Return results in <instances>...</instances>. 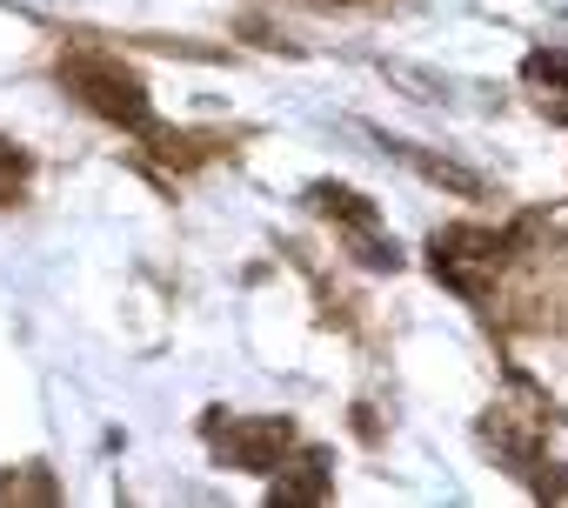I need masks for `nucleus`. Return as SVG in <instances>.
I'll use <instances>...</instances> for the list:
<instances>
[{
	"instance_id": "f257e3e1",
	"label": "nucleus",
	"mask_w": 568,
	"mask_h": 508,
	"mask_svg": "<svg viewBox=\"0 0 568 508\" xmlns=\"http://www.w3.org/2000/svg\"><path fill=\"white\" fill-rule=\"evenodd\" d=\"M68 81H74V88H81V101H88V108H101L108 121L154 134V114H148L141 81H134L128 68H114L108 54H74V61H68Z\"/></svg>"
},
{
	"instance_id": "f03ea898",
	"label": "nucleus",
	"mask_w": 568,
	"mask_h": 508,
	"mask_svg": "<svg viewBox=\"0 0 568 508\" xmlns=\"http://www.w3.org/2000/svg\"><path fill=\"white\" fill-rule=\"evenodd\" d=\"M221 448L241 461V468H274L281 461V448H288V421H281V415H267V421H227L221 428Z\"/></svg>"
},
{
	"instance_id": "7ed1b4c3",
	"label": "nucleus",
	"mask_w": 568,
	"mask_h": 508,
	"mask_svg": "<svg viewBox=\"0 0 568 508\" xmlns=\"http://www.w3.org/2000/svg\"><path fill=\"white\" fill-rule=\"evenodd\" d=\"M21 181H28V154H21L14 141H0V201L21 194Z\"/></svg>"
},
{
	"instance_id": "20e7f679",
	"label": "nucleus",
	"mask_w": 568,
	"mask_h": 508,
	"mask_svg": "<svg viewBox=\"0 0 568 508\" xmlns=\"http://www.w3.org/2000/svg\"><path fill=\"white\" fill-rule=\"evenodd\" d=\"M535 74H548V81H568V54H535Z\"/></svg>"
}]
</instances>
